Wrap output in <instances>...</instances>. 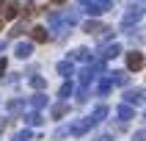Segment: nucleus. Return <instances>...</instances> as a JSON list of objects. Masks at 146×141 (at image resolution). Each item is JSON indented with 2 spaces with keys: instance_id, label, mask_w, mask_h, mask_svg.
<instances>
[{
  "instance_id": "f257e3e1",
  "label": "nucleus",
  "mask_w": 146,
  "mask_h": 141,
  "mask_svg": "<svg viewBox=\"0 0 146 141\" xmlns=\"http://www.w3.org/2000/svg\"><path fill=\"white\" fill-rule=\"evenodd\" d=\"M143 14H146V0H132L127 14H124V19H121V31H130L132 22H138Z\"/></svg>"
},
{
  "instance_id": "f03ea898",
  "label": "nucleus",
  "mask_w": 146,
  "mask_h": 141,
  "mask_svg": "<svg viewBox=\"0 0 146 141\" xmlns=\"http://www.w3.org/2000/svg\"><path fill=\"white\" fill-rule=\"evenodd\" d=\"M91 127H94V124H91V119L86 116V119H80V122L69 124V127H61V130H58V136H66V133H69V136H86Z\"/></svg>"
},
{
  "instance_id": "7ed1b4c3",
  "label": "nucleus",
  "mask_w": 146,
  "mask_h": 141,
  "mask_svg": "<svg viewBox=\"0 0 146 141\" xmlns=\"http://www.w3.org/2000/svg\"><path fill=\"white\" fill-rule=\"evenodd\" d=\"M124 102H130L132 108H141L146 102V89H127L124 91Z\"/></svg>"
},
{
  "instance_id": "20e7f679",
  "label": "nucleus",
  "mask_w": 146,
  "mask_h": 141,
  "mask_svg": "<svg viewBox=\"0 0 146 141\" xmlns=\"http://www.w3.org/2000/svg\"><path fill=\"white\" fill-rule=\"evenodd\" d=\"M108 8H113V0H94V3H86V11H88L91 17H99V14H105Z\"/></svg>"
},
{
  "instance_id": "39448f33",
  "label": "nucleus",
  "mask_w": 146,
  "mask_h": 141,
  "mask_svg": "<svg viewBox=\"0 0 146 141\" xmlns=\"http://www.w3.org/2000/svg\"><path fill=\"white\" fill-rule=\"evenodd\" d=\"M102 58H116L121 53V44H116V41H102V47H99Z\"/></svg>"
},
{
  "instance_id": "423d86ee",
  "label": "nucleus",
  "mask_w": 146,
  "mask_h": 141,
  "mask_svg": "<svg viewBox=\"0 0 146 141\" xmlns=\"http://www.w3.org/2000/svg\"><path fill=\"white\" fill-rule=\"evenodd\" d=\"M127 66H130L132 72L143 69V53H138V50H135V53H130V55H127Z\"/></svg>"
},
{
  "instance_id": "0eeeda50",
  "label": "nucleus",
  "mask_w": 146,
  "mask_h": 141,
  "mask_svg": "<svg viewBox=\"0 0 146 141\" xmlns=\"http://www.w3.org/2000/svg\"><path fill=\"white\" fill-rule=\"evenodd\" d=\"M116 116H119L121 122H130V119H135V108H132L130 102H124V105H119V111H116Z\"/></svg>"
},
{
  "instance_id": "6e6552de",
  "label": "nucleus",
  "mask_w": 146,
  "mask_h": 141,
  "mask_svg": "<svg viewBox=\"0 0 146 141\" xmlns=\"http://www.w3.org/2000/svg\"><path fill=\"white\" fill-rule=\"evenodd\" d=\"M0 14H3V19H17V17H19V6H17V3H3Z\"/></svg>"
},
{
  "instance_id": "1a4fd4ad",
  "label": "nucleus",
  "mask_w": 146,
  "mask_h": 141,
  "mask_svg": "<svg viewBox=\"0 0 146 141\" xmlns=\"http://www.w3.org/2000/svg\"><path fill=\"white\" fill-rule=\"evenodd\" d=\"M31 39L39 41V44H44V41L50 39V31H47V28H41V25H36V28H31Z\"/></svg>"
},
{
  "instance_id": "9d476101",
  "label": "nucleus",
  "mask_w": 146,
  "mask_h": 141,
  "mask_svg": "<svg viewBox=\"0 0 146 141\" xmlns=\"http://www.w3.org/2000/svg\"><path fill=\"white\" fill-rule=\"evenodd\" d=\"M14 53H17V58H31L33 55V44H31V41H19Z\"/></svg>"
},
{
  "instance_id": "9b49d317",
  "label": "nucleus",
  "mask_w": 146,
  "mask_h": 141,
  "mask_svg": "<svg viewBox=\"0 0 146 141\" xmlns=\"http://www.w3.org/2000/svg\"><path fill=\"white\" fill-rule=\"evenodd\" d=\"M108 78H110V83H113V86H127V83H130V75L124 72V69H119V72H113V75H108Z\"/></svg>"
},
{
  "instance_id": "f8f14e48",
  "label": "nucleus",
  "mask_w": 146,
  "mask_h": 141,
  "mask_svg": "<svg viewBox=\"0 0 146 141\" xmlns=\"http://www.w3.org/2000/svg\"><path fill=\"white\" fill-rule=\"evenodd\" d=\"M69 61H91V53L86 47H74L72 53H69Z\"/></svg>"
},
{
  "instance_id": "ddd939ff",
  "label": "nucleus",
  "mask_w": 146,
  "mask_h": 141,
  "mask_svg": "<svg viewBox=\"0 0 146 141\" xmlns=\"http://www.w3.org/2000/svg\"><path fill=\"white\" fill-rule=\"evenodd\" d=\"M83 28H86V33H91V36H99V33L105 31V25H102V22H97V19H88V22L83 25Z\"/></svg>"
},
{
  "instance_id": "4468645a",
  "label": "nucleus",
  "mask_w": 146,
  "mask_h": 141,
  "mask_svg": "<svg viewBox=\"0 0 146 141\" xmlns=\"http://www.w3.org/2000/svg\"><path fill=\"white\" fill-rule=\"evenodd\" d=\"M22 119H25V124H28V127H39V124L44 122V119H41V114H39V111H31V114H25Z\"/></svg>"
},
{
  "instance_id": "2eb2a0df",
  "label": "nucleus",
  "mask_w": 146,
  "mask_h": 141,
  "mask_svg": "<svg viewBox=\"0 0 146 141\" xmlns=\"http://www.w3.org/2000/svg\"><path fill=\"white\" fill-rule=\"evenodd\" d=\"M55 69H58V75H64V78H72V75H74V64H72V61H61Z\"/></svg>"
},
{
  "instance_id": "dca6fc26",
  "label": "nucleus",
  "mask_w": 146,
  "mask_h": 141,
  "mask_svg": "<svg viewBox=\"0 0 146 141\" xmlns=\"http://www.w3.org/2000/svg\"><path fill=\"white\" fill-rule=\"evenodd\" d=\"M110 89H113V83H110V78H102V80H99V86H97V91H99V97H108V94H110Z\"/></svg>"
},
{
  "instance_id": "f3484780",
  "label": "nucleus",
  "mask_w": 146,
  "mask_h": 141,
  "mask_svg": "<svg viewBox=\"0 0 146 141\" xmlns=\"http://www.w3.org/2000/svg\"><path fill=\"white\" fill-rule=\"evenodd\" d=\"M31 105H33V111L47 108V94H33V97H31Z\"/></svg>"
},
{
  "instance_id": "a211bd4d",
  "label": "nucleus",
  "mask_w": 146,
  "mask_h": 141,
  "mask_svg": "<svg viewBox=\"0 0 146 141\" xmlns=\"http://www.w3.org/2000/svg\"><path fill=\"white\" fill-rule=\"evenodd\" d=\"M105 116H108V108H105V105H99V108H94V114H91L88 119H91V124H99Z\"/></svg>"
},
{
  "instance_id": "6ab92c4d",
  "label": "nucleus",
  "mask_w": 146,
  "mask_h": 141,
  "mask_svg": "<svg viewBox=\"0 0 146 141\" xmlns=\"http://www.w3.org/2000/svg\"><path fill=\"white\" fill-rule=\"evenodd\" d=\"M28 83H31L33 89H47V80H44L41 75H31V78H28Z\"/></svg>"
},
{
  "instance_id": "aec40b11",
  "label": "nucleus",
  "mask_w": 146,
  "mask_h": 141,
  "mask_svg": "<svg viewBox=\"0 0 146 141\" xmlns=\"http://www.w3.org/2000/svg\"><path fill=\"white\" fill-rule=\"evenodd\" d=\"M31 138H33V130H31V127H25V130L14 133V141H31Z\"/></svg>"
},
{
  "instance_id": "412c9836",
  "label": "nucleus",
  "mask_w": 146,
  "mask_h": 141,
  "mask_svg": "<svg viewBox=\"0 0 146 141\" xmlns=\"http://www.w3.org/2000/svg\"><path fill=\"white\" fill-rule=\"evenodd\" d=\"M72 80H69V83H64V86H61V91H58V97H61V100H69V97H72Z\"/></svg>"
},
{
  "instance_id": "4be33fe9",
  "label": "nucleus",
  "mask_w": 146,
  "mask_h": 141,
  "mask_svg": "<svg viewBox=\"0 0 146 141\" xmlns=\"http://www.w3.org/2000/svg\"><path fill=\"white\" fill-rule=\"evenodd\" d=\"M19 11H22L25 17H33L36 14V3H25V6H19Z\"/></svg>"
},
{
  "instance_id": "5701e85b",
  "label": "nucleus",
  "mask_w": 146,
  "mask_h": 141,
  "mask_svg": "<svg viewBox=\"0 0 146 141\" xmlns=\"http://www.w3.org/2000/svg\"><path fill=\"white\" fill-rule=\"evenodd\" d=\"M8 111H11V114H17V111H19V108H22V100H8Z\"/></svg>"
},
{
  "instance_id": "b1692460",
  "label": "nucleus",
  "mask_w": 146,
  "mask_h": 141,
  "mask_svg": "<svg viewBox=\"0 0 146 141\" xmlns=\"http://www.w3.org/2000/svg\"><path fill=\"white\" fill-rule=\"evenodd\" d=\"M52 116H55V119L66 116V105H55V108H52Z\"/></svg>"
},
{
  "instance_id": "393cba45",
  "label": "nucleus",
  "mask_w": 146,
  "mask_h": 141,
  "mask_svg": "<svg viewBox=\"0 0 146 141\" xmlns=\"http://www.w3.org/2000/svg\"><path fill=\"white\" fill-rule=\"evenodd\" d=\"M132 141H146V130H135V136H132Z\"/></svg>"
},
{
  "instance_id": "a878e982",
  "label": "nucleus",
  "mask_w": 146,
  "mask_h": 141,
  "mask_svg": "<svg viewBox=\"0 0 146 141\" xmlns=\"http://www.w3.org/2000/svg\"><path fill=\"white\" fill-rule=\"evenodd\" d=\"M25 31H28V28H25V25H17L14 31H11V36H22V33H25Z\"/></svg>"
},
{
  "instance_id": "bb28decb",
  "label": "nucleus",
  "mask_w": 146,
  "mask_h": 141,
  "mask_svg": "<svg viewBox=\"0 0 146 141\" xmlns=\"http://www.w3.org/2000/svg\"><path fill=\"white\" fill-rule=\"evenodd\" d=\"M6 69H8V64H6V58H0V78L6 75Z\"/></svg>"
},
{
  "instance_id": "cd10ccee",
  "label": "nucleus",
  "mask_w": 146,
  "mask_h": 141,
  "mask_svg": "<svg viewBox=\"0 0 146 141\" xmlns=\"http://www.w3.org/2000/svg\"><path fill=\"white\" fill-rule=\"evenodd\" d=\"M97 141H113V136L110 133H102V136H97Z\"/></svg>"
},
{
  "instance_id": "c85d7f7f",
  "label": "nucleus",
  "mask_w": 146,
  "mask_h": 141,
  "mask_svg": "<svg viewBox=\"0 0 146 141\" xmlns=\"http://www.w3.org/2000/svg\"><path fill=\"white\" fill-rule=\"evenodd\" d=\"M50 3H52V6H64L66 0H50Z\"/></svg>"
},
{
  "instance_id": "c756f323",
  "label": "nucleus",
  "mask_w": 146,
  "mask_h": 141,
  "mask_svg": "<svg viewBox=\"0 0 146 141\" xmlns=\"http://www.w3.org/2000/svg\"><path fill=\"white\" fill-rule=\"evenodd\" d=\"M3 47H6V41H0V53H3Z\"/></svg>"
},
{
  "instance_id": "7c9ffc66",
  "label": "nucleus",
  "mask_w": 146,
  "mask_h": 141,
  "mask_svg": "<svg viewBox=\"0 0 146 141\" xmlns=\"http://www.w3.org/2000/svg\"><path fill=\"white\" fill-rule=\"evenodd\" d=\"M143 122H146V111H143Z\"/></svg>"
},
{
  "instance_id": "2f4dec72",
  "label": "nucleus",
  "mask_w": 146,
  "mask_h": 141,
  "mask_svg": "<svg viewBox=\"0 0 146 141\" xmlns=\"http://www.w3.org/2000/svg\"><path fill=\"white\" fill-rule=\"evenodd\" d=\"M80 3H88V0H80Z\"/></svg>"
},
{
  "instance_id": "473e14b6",
  "label": "nucleus",
  "mask_w": 146,
  "mask_h": 141,
  "mask_svg": "<svg viewBox=\"0 0 146 141\" xmlns=\"http://www.w3.org/2000/svg\"><path fill=\"white\" fill-rule=\"evenodd\" d=\"M0 28H3V19H0Z\"/></svg>"
},
{
  "instance_id": "72a5a7b5",
  "label": "nucleus",
  "mask_w": 146,
  "mask_h": 141,
  "mask_svg": "<svg viewBox=\"0 0 146 141\" xmlns=\"http://www.w3.org/2000/svg\"><path fill=\"white\" fill-rule=\"evenodd\" d=\"M0 8H3V0H0Z\"/></svg>"
}]
</instances>
